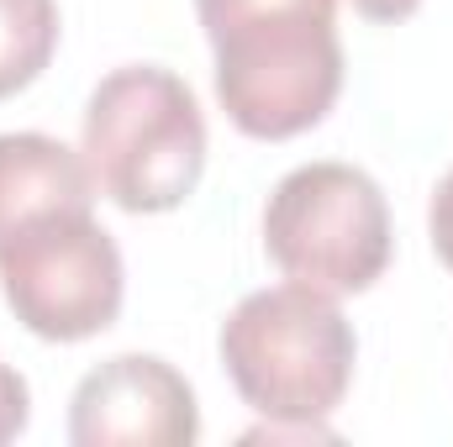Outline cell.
<instances>
[{
    "label": "cell",
    "instance_id": "cell-1",
    "mask_svg": "<svg viewBox=\"0 0 453 447\" xmlns=\"http://www.w3.org/2000/svg\"><path fill=\"white\" fill-rule=\"evenodd\" d=\"M217 53V101L242 137L285 142L338 106V0H196Z\"/></svg>",
    "mask_w": 453,
    "mask_h": 447
},
{
    "label": "cell",
    "instance_id": "cell-2",
    "mask_svg": "<svg viewBox=\"0 0 453 447\" xmlns=\"http://www.w3.org/2000/svg\"><path fill=\"white\" fill-rule=\"evenodd\" d=\"M217 347L237 395L264 416V427L248 432V443L258 437L333 443L322 421L342 405L358 363V337L333 295L296 279L253 290L222 322Z\"/></svg>",
    "mask_w": 453,
    "mask_h": 447
},
{
    "label": "cell",
    "instance_id": "cell-3",
    "mask_svg": "<svg viewBox=\"0 0 453 447\" xmlns=\"http://www.w3.org/2000/svg\"><path fill=\"white\" fill-rule=\"evenodd\" d=\"M80 153L96 190L127 216L180 211L206 174V116L196 90L158 64L111 69L85 106Z\"/></svg>",
    "mask_w": 453,
    "mask_h": 447
},
{
    "label": "cell",
    "instance_id": "cell-4",
    "mask_svg": "<svg viewBox=\"0 0 453 447\" xmlns=\"http://www.w3.org/2000/svg\"><path fill=\"white\" fill-rule=\"evenodd\" d=\"M264 253L296 284L364 295L395 253L385 190L353 163H301L264 206Z\"/></svg>",
    "mask_w": 453,
    "mask_h": 447
},
{
    "label": "cell",
    "instance_id": "cell-5",
    "mask_svg": "<svg viewBox=\"0 0 453 447\" xmlns=\"http://www.w3.org/2000/svg\"><path fill=\"white\" fill-rule=\"evenodd\" d=\"M0 295L42 342H85L121 316V247L90 206L21 222L0 242Z\"/></svg>",
    "mask_w": 453,
    "mask_h": 447
},
{
    "label": "cell",
    "instance_id": "cell-6",
    "mask_svg": "<svg viewBox=\"0 0 453 447\" xmlns=\"http://www.w3.org/2000/svg\"><path fill=\"white\" fill-rule=\"evenodd\" d=\"M201 437V405L190 379L153 358L121 352L90 368L69 400L74 447H190Z\"/></svg>",
    "mask_w": 453,
    "mask_h": 447
},
{
    "label": "cell",
    "instance_id": "cell-7",
    "mask_svg": "<svg viewBox=\"0 0 453 447\" xmlns=\"http://www.w3.org/2000/svg\"><path fill=\"white\" fill-rule=\"evenodd\" d=\"M64 206H96L85 153L48 132H0V242L21 222Z\"/></svg>",
    "mask_w": 453,
    "mask_h": 447
},
{
    "label": "cell",
    "instance_id": "cell-8",
    "mask_svg": "<svg viewBox=\"0 0 453 447\" xmlns=\"http://www.w3.org/2000/svg\"><path fill=\"white\" fill-rule=\"evenodd\" d=\"M58 0H0V101L27 90L58 53Z\"/></svg>",
    "mask_w": 453,
    "mask_h": 447
},
{
    "label": "cell",
    "instance_id": "cell-9",
    "mask_svg": "<svg viewBox=\"0 0 453 447\" xmlns=\"http://www.w3.org/2000/svg\"><path fill=\"white\" fill-rule=\"evenodd\" d=\"M27 416H32V395H27V379L16 368L0 363V443L21 437L27 432Z\"/></svg>",
    "mask_w": 453,
    "mask_h": 447
},
{
    "label": "cell",
    "instance_id": "cell-10",
    "mask_svg": "<svg viewBox=\"0 0 453 447\" xmlns=\"http://www.w3.org/2000/svg\"><path fill=\"white\" fill-rule=\"evenodd\" d=\"M427 237H433L438 263L453 269V169L443 174V185H438V195H433V206H427Z\"/></svg>",
    "mask_w": 453,
    "mask_h": 447
},
{
    "label": "cell",
    "instance_id": "cell-11",
    "mask_svg": "<svg viewBox=\"0 0 453 447\" xmlns=\"http://www.w3.org/2000/svg\"><path fill=\"white\" fill-rule=\"evenodd\" d=\"M353 11H358L364 21H374V27H395V21L417 16L422 0H353Z\"/></svg>",
    "mask_w": 453,
    "mask_h": 447
}]
</instances>
